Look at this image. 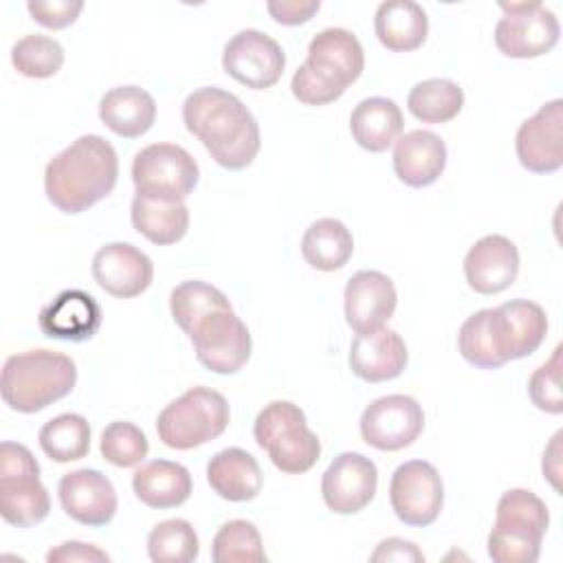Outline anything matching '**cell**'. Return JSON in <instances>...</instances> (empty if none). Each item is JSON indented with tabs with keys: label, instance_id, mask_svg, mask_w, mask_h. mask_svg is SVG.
Returning <instances> with one entry per match:
<instances>
[{
	"label": "cell",
	"instance_id": "6da1fadb",
	"mask_svg": "<svg viewBox=\"0 0 563 563\" xmlns=\"http://www.w3.org/2000/svg\"><path fill=\"white\" fill-rule=\"evenodd\" d=\"M183 123L211 158L229 169H246L262 145L260 125L253 112L233 92L218 86H202L187 95Z\"/></svg>",
	"mask_w": 563,
	"mask_h": 563
},
{
	"label": "cell",
	"instance_id": "7a4b0ae2",
	"mask_svg": "<svg viewBox=\"0 0 563 563\" xmlns=\"http://www.w3.org/2000/svg\"><path fill=\"white\" fill-rule=\"evenodd\" d=\"M119 156L99 134H81L57 152L44 169L48 202L62 213H84L103 200L117 185Z\"/></svg>",
	"mask_w": 563,
	"mask_h": 563
},
{
	"label": "cell",
	"instance_id": "3957f363",
	"mask_svg": "<svg viewBox=\"0 0 563 563\" xmlns=\"http://www.w3.org/2000/svg\"><path fill=\"white\" fill-rule=\"evenodd\" d=\"M77 383L75 361L55 350H26L11 354L2 365L0 394L9 409L37 413L66 398Z\"/></svg>",
	"mask_w": 563,
	"mask_h": 563
},
{
	"label": "cell",
	"instance_id": "277c9868",
	"mask_svg": "<svg viewBox=\"0 0 563 563\" xmlns=\"http://www.w3.org/2000/svg\"><path fill=\"white\" fill-rule=\"evenodd\" d=\"M253 438L286 475L310 471L321 455L319 435L308 427L301 407L290 400L268 402L253 422Z\"/></svg>",
	"mask_w": 563,
	"mask_h": 563
},
{
	"label": "cell",
	"instance_id": "5b68a950",
	"mask_svg": "<svg viewBox=\"0 0 563 563\" xmlns=\"http://www.w3.org/2000/svg\"><path fill=\"white\" fill-rule=\"evenodd\" d=\"M229 420L227 398L211 387L196 385L163 407L156 418V433L165 446L189 451L220 438Z\"/></svg>",
	"mask_w": 563,
	"mask_h": 563
},
{
	"label": "cell",
	"instance_id": "8992f818",
	"mask_svg": "<svg viewBox=\"0 0 563 563\" xmlns=\"http://www.w3.org/2000/svg\"><path fill=\"white\" fill-rule=\"evenodd\" d=\"M51 512V497L40 479V464L20 442L0 444V515L15 528L42 523Z\"/></svg>",
	"mask_w": 563,
	"mask_h": 563
},
{
	"label": "cell",
	"instance_id": "52a82bcc",
	"mask_svg": "<svg viewBox=\"0 0 563 563\" xmlns=\"http://www.w3.org/2000/svg\"><path fill=\"white\" fill-rule=\"evenodd\" d=\"M200 180L196 158L176 143H152L134 154L132 183L139 196L185 202Z\"/></svg>",
	"mask_w": 563,
	"mask_h": 563
},
{
	"label": "cell",
	"instance_id": "ba28073f",
	"mask_svg": "<svg viewBox=\"0 0 563 563\" xmlns=\"http://www.w3.org/2000/svg\"><path fill=\"white\" fill-rule=\"evenodd\" d=\"M504 15L495 24V46L512 59L550 53L561 37L559 18L541 2H499Z\"/></svg>",
	"mask_w": 563,
	"mask_h": 563
},
{
	"label": "cell",
	"instance_id": "9c48e42d",
	"mask_svg": "<svg viewBox=\"0 0 563 563\" xmlns=\"http://www.w3.org/2000/svg\"><path fill=\"white\" fill-rule=\"evenodd\" d=\"M187 336L198 363L213 374H238L251 358V332L233 308L211 312Z\"/></svg>",
	"mask_w": 563,
	"mask_h": 563
},
{
	"label": "cell",
	"instance_id": "30bf717a",
	"mask_svg": "<svg viewBox=\"0 0 563 563\" xmlns=\"http://www.w3.org/2000/svg\"><path fill=\"white\" fill-rule=\"evenodd\" d=\"M389 504L405 526H431L444 506V484L438 468L427 460H409L396 466L389 482Z\"/></svg>",
	"mask_w": 563,
	"mask_h": 563
},
{
	"label": "cell",
	"instance_id": "8fae6325",
	"mask_svg": "<svg viewBox=\"0 0 563 563\" xmlns=\"http://www.w3.org/2000/svg\"><path fill=\"white\" fill-rule=\"evenodd\" d=\"M222 68L238 84L251 90H266L282 79L286 53L268 33L242 29L224 44Z\"/></svg>",
	"mask_w": 563,
	"mask_h": 563
},
{
	"label": "cell",
	"instance_id": "7c38bea8",
	"mask_svg": "<svg viewBox=\"0 0 563 563\" xmlns=\"http://www.w3.org/2000/svg\"><path fill=\"white\" fill-rule=\"evenodd\" d=\"M358 427L365 444L378 451H400L420 438L424 411L407 394H387L363 409Z\"/></svg>",
	"mask_w": 563,
	"mask_h": 563
},
{
	"label": "cell",
	"instance_id": "4fadbf2b",
	"mask_svg": "<svg viewBox=\"0 0 563 563\" xmlns=\"http://www.w3.org/2000/svg\"><path fill=\"white\" fill-rule=\"evenodd\" d=\"M378 488L376 464L356 451L339 453L321 477V497L336 515H356L374 499Z\"/></svg>",
	"mask_w": 563,
	"mask_h": 563
},
{
	"label": "cell",
	"instance_id": "5bb4252c",
	"mask_svg": "<svg viewBox=\"0 0 563 563\" xmlns=\"http://www.w3.org/2000/svg\"><path fill=\"white\" fill-rule=\"evenodd\" d=\"M515 152L532 174H554L563 167V99L543 103L519 125Z\"/></svg>",
	"mask_w": 563,
	"mask_h": 563
},
{
	"label": "cell",
	"instance_id": "9a60e30c",
	"mask_svg": "<svg viewBox=\"0 0 563 563\" xmlns=\"http://www.w3.org/2000/svg\"><path fill=\"white\" fill-rule=\"evenodd\" d=\"M57 495L64 512L81 526L101 528L117 515V490L97 468H77L62 475Z\"/></svg>",
	"mask_w": 563,
	"mask_h": 563
},
{
	"label": "cell",
	"instance_id": "2e32d148",
	"mask_svg": "<svg viewBox=\"0 0 563 563\" xmlns=\"http://www.w3.org/2000/svg\"><path fill=\"white\" fill-rule=\"evenodd\" d=\"M493 334L501 358L519 361L539 350L548 334L545 310L530 299H510L493 308Z\"/></svg>",
	"mask_w": 563,
	"mask_h": 563
},
{
	"label": "cell",
	"instance_id": "e0dca14e",
	"mask_svg": "<svg viewBox=\"0 0 563 563\" xmlns=\"http://www.w3.org/2000/svg\"><path fill=\"white\" fill-rule=\"evenodd\" d=\"M92 277L108 295L132 299L150 288L154 264L130 242H108L92 257Z\"/></svg>",
	"mask_w": 563,
	"mask_h": 563
},
{
	"label": "cell",
	"instance_id": "ac0fdd59",
	"mask_svg": "<svg viewBox=\"0 0 563 563\" xmlns=\"http://www.w3.org/2000/svg\"><path fill=\"white\" fill-rule=\"evenodd\" d=\"M398 303V292L380 271H356L343 290V310L347 325L361 334L383 328Z\"/></svg>",
	"mask_w": 563,
	"mask_h": 563
},
{
	"label": "cell",
	"instance_id": "d6986e66",
	"mask_svg": "<svg viewBox=\"0 0 563 563\" xmlns=\"http://www.w3.org/2000/svg\"><path fill=\"white\" fill-rule=\"evenodd\" d=\"M519 275V251L506 235L479 238L464 257L466 284L479 295H497L515 284Z\"/></svg>",
	"mask_w": 563,
	"mask_h": 563
},
{
	"label": "cell",
	"instance_id": "ffe728a7",
	"mask_svg": "<svg viewBox=\"0 0 563 563\" xmlns=\"http://www.w3.org/2000/svg\"><path fill=\"white\" fill-rule=\"evenodd\" d=\"M347 363L356 378L365 383H385L405 372L409 352L405 339L396 330L383 325L352 339Z\"/></svg>",
	"mask_w": 563,
	"mask_h": 563
},
{
	"label": "cell",
	"instance_id": "44dd1931",
	"mask_svg": "<svg viewBox=\"0 0 563 563\" xmlns=\"http://www.w3.org/2000/svg\"><path fill=\"white\" fill-rule=\"evenodd\" d=\"M37 325L48 339L81 343L99 332L101 306L90 292L70 288L40 310Z\"/></svg>",
	"mask_w": 563,
	"mask_h": 563
},
{
	"label": "cell",
	"instance_id": "7402d4cb",
	"mask_svg": "<svg viewBox=\"0 0 563 563\" xmlns=\"http://www.w3.org/2000/svg\"><path fill=\"white\" fill-rule=\"evenodd\" d=\"M394 172L407 187L433 185L446 167V145L431 130H411L394 143Z\"/></svg>",
	"mask_w": 563,
	"mask_h": 563
},
{
	"label": "cell",
	"instance_id": "603a6c76",
	"mask_svg": "<svg viewBox=\"0 0 563 563\" xmlns=\"http://www.w3.org/2000/svg\"><path fill=\"white\" fill-rule=\"evenodd\" d=\"M306 62L321 70L325 77L347 88L365 68V53L358 37L341 26L319 31L308 44Z\"/></svg>",
	"mask_w": 563,
	"mask_h": 563
},
{
	"label": "cell",
	"instance_id": "cb8c5ba5",
	"mask_svg": "<svg viewBox=\"0 0 563 563\" xmlns=\"http://www.w3.org/2000/svg\"><path fill=\"white\" fill-rule=\"evenodd\" d=\"M99 119L117 136L139 139L156 121V101L141 86H114L99 101Z\"/></svg>",
	"mask_w": 563,
	"mask_h": 563
},
{
	"label": "cell",
	"instance_id": "d4e9b609",
	"mask_svg": "<svg viewBox=\"0 0 563 563\" xmlns=\"http://www.w3.org/2000/svg\"><path fill=\"white\" fill-rule=\"evenodd\" d=\"M132 490L147 508L169 510L183 506L191 497L194 479L187 466L178 462L152 460L134 471Z\"/></svg>",
	"mask_w": 563,
	"mask_h": 563
},
{
	"label": "cell",
	"instance_id": "484cf974",
	"mask_svg": "<svg viewBox=\"0 0 563 563\" xmlns=\"http://www.w3.org/2000/svg\"><path fill=\"white\" fill-rule=\"evenodd\" d=\"M207 482L211 490L227 501H251L260 495L264 475L249 451L229 446L207 462Z\"/></svg>",
	"mask_w": 563,
	"mask_h": 563
},
{
	"label": "cell",
	"instance_id": "4316f807",
	"mask_svg": "<svg viewBox=\"0 0 563 563\" xmlns=\"http://www.w3.org/2000/svg\"><path fill=\"white\" fill-rule=\"evenodd\" d=\"M405 119L394 99L367 97L358 101L350 114V132L358 147L380 154L389 150L402 134Z\"/></svg>",
	"mask_w": 563,
	"mask_h": 563
},
{
	"label": "cell",
	"instance_id": "83f0119b",
	"mask_svg": "<svg viewBox=\"0 0 563 563\" xmlns=\"http://www.w3.org/2000/svg\"><path fill=\"white\" fill-rule=\"evenodd\" d=\"M374 31L387 51L409 53L424 44L429 18L413 0H387L380 2L374 13Z\"/></svg>",
	"mask_w": 563,
	"mask_h": 563
},
{
	"label": "cell",
	"instance_id": "f1b7e54d",
	"mask_svg": "<svg viewBox=\"0 0 563 563\" xmlns=\"http://www.w3.org/2000/svg\"><path fill=\"white\" fill-rule=\"evenodd\" d=\"M130 220L132 227L152 244L169 246L187 235L189 209L185 202L152 200L136 194L130 205Z\"/></svg>",
	"mask_w": 563,
	"mask_h": 563
},
{
	"label": "cell",
	"instance_id": "f546056e",
	"mask_svg": "<svg viewBox=\"0 0 563 563\" xmlns=\"http://www.w3.org/2000/svg\"><path fill=\"white\" fill-rule=\"evenodd\" d=\"M352 253L354 238L350 229L336 218H319L301 235L303 260L321 273L343 268L350 262Z\"/></svg>",
	"mask_w": 563,
	"mask_h": 563
},
{
	"label": "cell",
	"instance_id": "4dcf8cb0",
	"mask_svg": "<svg viewBox=\"0 0 563 563\" xmlns=\"http://www.w3.org/2000/svg\"><path fill=\"white\" fill-rule=\"evenodd\" d=\"M464 108V90L446 77L418 81L407 95V110L422 123H449Z\"/></svg>",
	"mask_w": 563,
	"mask_h": 563
},
{
	"label": "cell",
	"instance_id": "1f68e13d",
	"mask_svg": "<svg viewBox=\"0 0 563 563\" xmlns=\"http://www.w3.org/2000/svg\"><path fill=\"white\" fill-rule=\"evenodd\" d=\"M40 449L57 464L81 460L90 451V424L81 413H59L42 424Z\"/></svg>",
	"mask_w": 563,
	"mask_h": 563
},
{
	"label": "cell",
	"instance_id": "d6a6232c",
	"mask_svg": "<svg viewBox=\"0 0 563 563\" xmlns=\"http://www.w3.org/2000/svg\"><path fill=\"white\" fill-rule=\"evenodd\" d=\"M493 526L543 541L550 526V512L545 501L532 490L510 488L497 501Z\"/></svg>",
	"mask_w": 563,
	"mask_h": 563
},
{
	"label": "cell",
	"instance_id": "836d02e7",
	"mask_svg": "<svg viewBox=\"0 0 563 563\" xmlns=\"http://www.w3.org/2000/svg\"><path fill=\"white\" fill-rule=\"evenodd\" d=\"M227 308H233L229 297L220 288H216L202 279L180 282L169 292L172 317L185 334H189L211 312L227 310Z\"/></svg>",
	"mask_w": 563,
	"mask_h": 563
},
{
	"label": "cell",
	"instance_id": "e575fe53",
	"mask_svg": "<svg viewBox=\"0 0 563 563\" xmlns=\"http://www.w3.org/2000/svg\"><path fill=\"white\" fill-rule=\"evenodd\" d=\"M457 350L466 363L479 369H499L506 365L493 334V308H482L466 317L457 332Z\"/></svg>",
	"mask_w": 563,
	"mask_h": 563
},
{
	"label": "cell",
	"instance_id": "d590c367",
	"mask_svg": "<svg viewBox=\"0 0 563 563\" xmlns=\"http://www.w3.org/2000/svg\"><path fill=\"white\" fill-rule=\"evenodd\" d=\"M198 552L200 541L187 519H165L147 534V556L154 563H189Z\"/></svg>",
	"mask_w": 563,
	"mask_h": 563
},
{
	"label": "cell",
	"instance_id": "8d00e7d4",
	"mask_svg": "<svg viewBox=\"0 0 563 563\" xmlns=\"http://www.w3.org/2000/svg\"><path fill=\"white\" fill-rule=\"evenodd\" d=\"M216 563H260L266 561L262 534L253 521L231 519L220 526L211 541Z\"/></svg>",
	"mask_w": 563,
	"mask_h": 563
},
{
	"label": "cell",
	"instance_id": "74e56055",
	"mask_svg": "<svg viewBox=\"0 0 563 563\" xmlns=\"http://www.w3.org/2000/svg\"><path fill=\"white\" fill-rule=\"evenodd\" d=\"M11 64L24 77L48 79L64 66V48L51 35L31 33L13 44Z\"/></svg>",
	"mask_w": 563,
	"mask_h": 563
},
{
	"label": "cell",
	"instance_id": "f35d334b",
	"mask_svg": "<svg viewBox=\"0 0 563 563\" xmlns=\"http://www.w3.org/2000/svg\"><path fill=\"white\" fill-rule=\"evenodd\" d=\"M99 451L108 464L117 468H132L147 457L150 442L134 422L114 420L101 431Z\"/></svg>",
	"mask_w": 563,
	"mask_h": 563
},
{
	"label": "cell",
	"instance_id": "ab89813d",
	"mask_svg": "<svg viewBox=\"0 0 563 563\" xmlns=\"http://www.w3.org/2000/svg\"><path fill=\"white\" fill-rule=\"evenodd\" d=\"M561 352L563 345H556L552 356L539 365L528 378V396L532 405L545 413L559 416L563 411V391H561Z\"/></svg>",
	"mask_w": 563,
	"mask_h": 563
},
{
	"label": "cell",
	"instance_id": "60d3db41",
	"mask_svg": "<svg viewBox=\"0 0 563 563\" xmlns=\"http://www.w3.org/2000/svg\"><path fill=\"white\" fill-rule=\"evenodd\" d=\"M290 92L303 106H325L336 101L345 92V88L325 77L308 62H303L290 79Z\"/></svg>",
	"mask_w": 563,
	"mask_h": 563
},
{
	"label": "cell",
	"instance_id": "b9f144b4",
	"mask_svg": "<svg viewBox=\"0 0 563 563\" xmlns=\"http://www.w3.org/2000/svg\"><path fill=\"white\" fill-rule=\"evenodd\" d=\"M541 543L534 537L504 530V528H490L488 532V556L497 563H534L541 554Z\"/></svg>",
	"mask_w": 563,
	"mask_h": 563
},
{
	"label": "cell",
	"instance_id": "7bdbcfd3",
	"mask_svg": "<svg viewBox=\"0 0 563 563\" xmlns=\"http://www.w3.org/2000/svg\"><path fill=\"white\" fill-rule=\"evenodd\" d=\"M26 11L46 29H66L84 11V0H29Z\"/></svg>",
	"mask_w": 563,
	"mask_h": 563
},
{
	"label": "cell",
	"instance_id": "ee69618b",
	"mask_svg": "<svg viewBox=\"0 0 563 563\" xmlns=\"http://www.w3.org/2000/svg\"><path fill=\"white\" fill-rule=\"evenodd\" d=\"M321 9L319 0H271L266 2V11L271 18L284 26H299Z\"/></svg>",
	"mask_w": 563,
	"mask_h": 563
},
{
	"label": "cell",
	"instance_id": "f6af8a7d",
	"mask_svg": "<svg viewBox=\"0 0 563 563\" xmlns=\"http://www.w3.org/2000/svg\"><path fill=\"white\" fill-rule=\"evenodd\" d=\"M48 563H101L110 561V554L92 543L84 541H64L57 548L46 552Z\"/></svg>",
	"mask_w": 563,
	"mask_h": 563
},
{
	"label": "cell",
	"instance_id": "bcb514c9",
	"mask_svg": "<svg viewBox=\"0 0 563 563\" xmlns=\"http://www.w3.org/2000/svg\"><path fill=\"white\" fill-rule=\"evenodd\" d=\"M369 561L380 563V561H396V563H422L424 554L418 550L413 541L400 539V537H389L383 539L376 550L372 552Z\"/></svg>",
	"mask_w": 563,
	"mask_h": 563
},
{
	"label": "cell",
	"instance_id": "7dc6e473",
	"mask_svg": "<svg viewBox=\"0 0 563 563\" xmlns=\"http://www.w3.org/2000/svg\"><path fill=\"white\" fill-rule=\"evenodd\" d=\"M561 438L563 431H556L548 444V449L543 451V477L552 484L554 490H561Z\"/></svg>",
	"mask_w": 563,
	"mask_h": 563
}]
</instances>
